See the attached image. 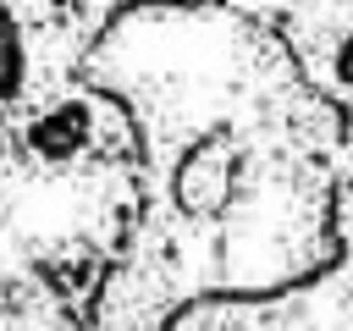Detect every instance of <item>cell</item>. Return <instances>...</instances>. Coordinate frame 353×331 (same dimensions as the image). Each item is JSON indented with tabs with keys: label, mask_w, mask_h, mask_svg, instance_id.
Instances as JSON below:
<instances>
[{
	"label": "cell",
	"mask_w": 353,
	"mask_h": 331,
	"mask_svg": "<svg viewBox=\"0 0 353 331\" xmlns=\"http://www.w3.org/2000/svg\"><path fill=\"white\" fill-rule=\"evenodd\" d=\"M132 33L154 55L116 83L149 138V210L105 292V331L320 281L336 259L342 127L281 39L215 6L149 11Z\"/></svg>",
	"instance_id": "1"
},
{
	"label": "cell",
	"mask_w": 353,
	"mask_h": 331,
	"mask_svg": "<svg viewBox=\"0 0 353 331\" xmlns=\"http://www.w3.org/2000/svg\"><path fill=\"white\" fill-rule=\"evenodd\" d=\"M270 33L314 99L353 127V0H281Z\"/></svg>",
	"instance_id": "2"
},
{
	"label": "cell",
	"mask_w": 353,
	"mask_h": 331,
	"mask_svg": "<svg viewBox=\"0 0 353 331\" xmlns=\"http://www.w3.org/2000/svg\"><path fill=\"white\" fill-rule=\"evenodd\" d=\"M33 6V17L39 22H50V28H66V33H77V39H94L110 17H121L127 6H165V0H28Z\"/></svg>",
	"instance_id": "3"
},
{
	"label": "cell",
	"mask_w": 353,
	"mask_h": 331,
	"mask_svg": "<svg viewBox=\"0 0 353 331\" xmlns=\"http://www.w3.org/2000/svg\"><path fill=\"white\" fill-rule=\"evenodd\" d=\"M314 331H353V281L347 276L336 287H325V309H320Z\"/></svg>",
	"instance_id": "4"
}]
</instances>
